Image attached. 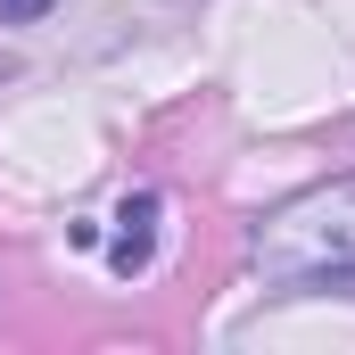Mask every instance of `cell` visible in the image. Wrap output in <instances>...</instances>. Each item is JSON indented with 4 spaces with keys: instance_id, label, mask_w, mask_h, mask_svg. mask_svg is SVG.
<instances>
[{
    "instance_id": "7a4b0ae2",
    "label": "cell",
    "mask_w": 355,
    "mask_h": 355,
    "mask_svg": "<svg viewBox=\"0 0 355 355\" xmlns=\"http://www.w3.org/2000/svg\"><path fill=\"white\" fill-rule=\"evenodd\" d=\"M149 248H157V198L141 190V198H124V215H116L107 265H116V272H141V265H149Z\"/></svg>"
},
{
    "instance_id": "6da1fadb",
    "label": "cell",
    "mask_w": 355,
    "mask_h": 355,
    "mask_svg": "<svg viewBox=\"0 0 355 355\" xmlns=\"http://www.w3.org/2000/svg\"><path fill=\"white\" fill-rule=\"evenodd\" d=\"M248 257L272 289H322V281L339 289V281H355V174L281 198L257 223Z\"/></svg>"
},
{
    "instance_id": "3957f363",
    "label": "cell",
    "mask_w": 355,
    "mask_h": 355,
    "mask_svg": "<svg viewBox=\"0 0 355 355\" xmlns=\"http://www.w3.org/2000/svg\"><path fill=\"white\" fill-rule=\"evenodd\" d=\"M50 8H58V0H0V17H8V25H33V17H50Z\"/></svg>"
}]
</instances>
